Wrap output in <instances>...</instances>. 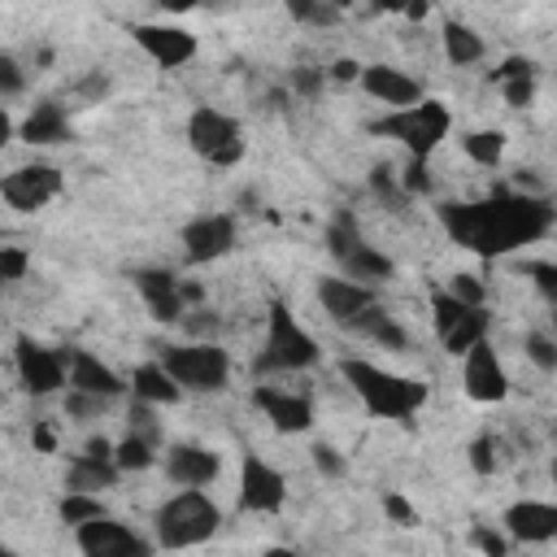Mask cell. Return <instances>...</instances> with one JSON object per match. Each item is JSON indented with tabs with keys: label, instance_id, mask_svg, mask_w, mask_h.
<instances>
[{
	"label": "cell",
	"instance_id": "1",
	"mask_svg": "<svg viewBox=\"0 0 557 557\" xmlns=\"http://www.w3.org/2000/svg\"><path fill=\"white\" fill-rule=\"evenodd\" d=\"M557 209L548 196L535 191H492L487 200H448L440 205V226L453 235V244L479 252V257H505L522 244H535L553 231Z\"/></svg>",
	"mask_w": 557,
	"mask_h": 557
},
{
	"label": "cell",
	"instance_id": "2",
	"mask_svg": "<svg viewBox=\"0 0 557 557\" xmlns=\"http://www.w3.org/2000/svg\"><path fill=\"white\" fill-rule=\"evenodd\" d=\"M339 374L348 379V387L361 396V405L374 418L405 422V418H413L426 405V383L405 379V374H392V370H383V366H374L366 357H344L339 361Z\"/></svg>",
	"mask_w": 557,
	"mask_h": 557
},
{
	"label": "cell",
	"instance_id": "3",
	"mask_svg": "<svg viewBox=\"0 0 557 557\" xmlns=\"http://www.w3.org/2000/svg\"><path fill=\"white\" fill-rule=\"evenodd\" d=\"M370 131L383 135V139H396L409 157H422V161H426V157L448 139V131H453V113H448L444 100L422 96L418 104H405V109H392V113L374 117Z\"/></svg>",
	"mask_w": 557,
	"mask_h": 557
},
{
	"label": "cell",
	"instance_id": "4",
	"mask_svg": "<svg viewBox=\"0 0 557 557\" xmlns=\"http://www.w3.org/2000/svg\"><path fill=\"white\" fill-rule=\"evenodd\" d=\"M313 361H318L313 335L296 322L287 300L270 296V305H265V344L257 352V370L261 374H292V370H309Z\"/></svg>",
	"mask_w": 557,
	"mask_h": 557
},
{
	"label": "cell",
	"instance_id": "5",
	"mask_svg": "<svg viewBox=\"0 0 557 557\" xmlns=\"http://www.w3.org/2000/svg\"><path fill=\"white\" fill-rule=\"evenodd\" d=\"M218 527H222V509H218L200 487H183L178 496H170V500L157 509V544H161V548H191V544H205Z\"/></svg>",
	"mask_w": 557,
	"mask_h": 557
},
{
	"label": "cell",
	"instance_id": "6",
	"mask_svg": "<svg viewBox=\"0 0 557 557\" xmlns=\"http://www.w3.org/2000/svg\"><path fill=\"white\" fill-rule=\"evenodd\" d=\"M161 366L174 374L183 392H222L231 383V357L213 339H187V344H165Z\"/></svg>",
	"mask_w": 557,
	"mask_h": 557
},
{
	"label": "cell",
	"instance_id": "7",
	"mask_svg": "<svg viewBox=\"0 0 557 557\" xmlns=\"http://www.w3.org/2000/svg\"><path fill=\"white\" fill-rule=\"evenodd\" d=\"M431 322H435V335L444 344V352L453 357H466L479 339H487V309L483 305H466L457 300L448 287L431 292Z\"/></svg>",
	"mask_w": 557,
	"mask_h": 557
},
{
	"label": "cell",
	"instance_id": "8",
	"mask_svg": "<svg viewBox=\"0 0 557 557\" xmlns=\"http://www.w3.org/2000/svg\"><path fill=\"white\" fill-rule=\"evenodd\" d=\"M187 144L209 165H239L244 161V126L231 113L209 109V104H200L187 117Z\"/></svg>",
	"mask_w": 557,
	"mask_h": 557
},
{
	"label": "cell",
	"instance_id": "9",
	"mask_svg": "<svg viewBox=\"0 0 557 557\" xmlns=\"http://www.w3.org/2000/svg\"><path fill=\"white\" fill-rule=\"evenodd\" d=\"M13 366H17V379L30 396H52L70 383V357L65 348H48L30 335H17L13 339Z\"/></svg>",
	"mask_w": 557,
	"mask_h": 557
},
{
	"label": "cell",
	"instance_id": "10",
	"mask_svg": "<svg viewBox=\"0 0 557 557\" xmlns=\"http://www.w3.org/2000/svg\"><path fill=\"white\" fill-rule=\"evenodd\" d=\"M74 540L87 557H144V553H152V544L139 531H131L126 522H117L109 513H100L91 522H78Z\"/></svg>",
	"mask_w": 557,
	"mask_h": 557
},
{
	"label": "cell",
	"instance_id": "11",
	"mask_svg": "<svg viewBox=\"0 0 557 557\" xmlns=\"http://www.w3.org/2000/svg\"><path fill=\"white\" fill-rule=\"evenodd\" d=\"M0 196H4L9 209H17V213H35V209H44L48 200L61 196V170H57V165H44V161H35V165H17L13 174H4Z\"/></svg>",
	"mask_w": 557,
	"mask_h": 557
},
{
	"label": "cell",
	"instance_id": "12",
	"mask_svg": "<svg viewBox=\"0 0 557 557\" xmlns=\"http://www.w3.org/2000/svg\"><path fill=\"white\" fill-rule=\"evenodd\" d=\"M283 500H287L283 470H274L257 453H244V466H239V509H248V513H278Z\"/></svg>",
	"mask_w": 557,
	"mask_h": 557
},
{
	"label": "cell",
	"instance_id": "13",
	"mask_svg": "<svg viewBox=\"0 0 557 557\" xmlns=\"http://www.w3.org/2000/svg\"><path fill=\"white\" fill-rule=\"evenodd\" d=\"M183 257L191 265H209L235 248V218L231 213H200L183 226Z\"/></svg>",
	"mask_w": 557,
	"mask_h": 557
},
{
	"label": "cell",
	"instance_id": "14",
	"mask_svg": "<svg viewBox=\"0 0 557 557\" xmlns=\"http://www.w3.org/2000/svg\"><path fill=\"white\" fill-rule=\"evenodd\" d=\"M135 292L144 296L148 313L165 326H178L183 313H187V296H183V278L174 270H161V265H144L135 270Z\"/></svg>",
	"mask_w": 557,
	"mask_h": 557
},
{
	"label": "cell",
	"instance_id": "15",
	"mask_svg": "<svg viewBox=\"0 0 557 557\" xmlns=\"http://www.w3.org/2000/svg\"><path fill=\"white\" fill-rule=\"evenodd\" d=\"M461 383H466V396L479 400V405H496V400L509 396V374H505V366H500V357H496V348H492L487 339H479V344L466 352V361H461Z\"/></svg>",
	"mask_w": 557,
	"mask_h": 557
},
{
	"label": "cell",
	"instance_id": "16",
	"mask_svg": "<svg viewBox=\"0 0 557 557\" xmlns=\"http://www.w3.org/2000/svg\"><path fill=\"white\" fill-rule=\"evenodd\" d=\"M131 35L161 70H178L196 57V35L174 22H139V26H131Z\"/></svg>",
	"mask_w": 557,
	"mask_h": 557
},
{
	"label": "cell",
	"instance_id": "17",
	"mask_svg": "<svg viewBox=\"0 0 557 557\" xmlns=\"http://www.w3.org/2000/svg\"><path fill=\"white\" fill-rule=\"evenodd\" d=\"M252 405H257V409L270 418V426L283 431V435H300V431L313 426V405H309V396H300V392H287V387H274V383H257V387H252Z\"/></svg>",
	"mask_w": 557,
	"mask_h": 557
},
{
	"label": "cell",
	"instance_id": "18",
	"mask_svg": "<svg viewBox=\"0 0 557 557\" xmlns=\"http://www.w3.org/2000/svg\"><path fill=\"white\" fill-rule=\"evenodd\" d=\"M318 305L335 326H352L374 305V292H370V283H357L348 274H331L318 283Z\"/></svg>",
	"mask_w": 557,
	"mask_h": 557
},
{
	"label": "cell",
	"instance_id": "19",
	"mask_svg": "<svg viewBox=\"0 0 557 557\" xmlns=\"http://www.w3.org/2000/svg\"><path fill=\"white\" fill-rule=\"evenodd\" d=\"M357 83L366 87L370 100H379V104H387V109H405V104H418V100H422V83H418L413 74L396 70V65H383V61L361 65V78H357Z\"/></svg>",
	"mask_w": 557,
	"mask_h": 557
},
{
	"label": "cell",
	"instance_id": "20",
	"mask_svg": "<svg viewBox=\"0 0 557 557\" xmlns=\"http://www.w3.org/2000/svg\"><path fill=\"white\" fill-rule=\"evenodd\" d=\"M222 470V457L205 444H170L165 448V474L178 487H209Z\"/></svg>",
	"mask_w": 557,
	"mask_h": 557
},
{
	"label": "cell",
	"instance_id": "21",
	"mask_svg": "<svg viewBox=\"0 0 557 557\" xmlns=\"http://www.w3.org/2000/svg\"><path fill=\"white\" fill-rule=\"evenodd\" d=\"M65 357H70V387H74V392L104 396V400H113V396L126 392V383L117 379V370L104 366L96 352H87V348H65Z\"/></svg>",
	"mask_w": 557,
	"mask_h": 557
},
{
	"label": "cell",
	"instance_id": "22",
	"mask_svg": "<svg viewBox=\"0 0 557 557\" xmlns=\"http://www.w3.org/2000/svg\"><path fill=\"white\" fill-rule=\"evenodd\" d=\"M505 531L518 544H548L557 540V505L548 500H518L505 509Z\"/></svg>",
	"mask_w": 557,
	"mask_h": 557
},
{
	"label": "cell",
	"instance_id": "23",
	"mask_svg": "<svg viewBox=\"0 0 557 557\" xmlns=\"http://www.w3.org/2000/svg\"><path fill=\"white\" fill-rule=\"evenodd\" d=\"M26 144L35 148H52V144H70L74 131H70V113L57 104V100H39L30 104V113L22 117V131H17Z\"/></svg>",
	"mask_w": 557,
	"mask_h": 557
},
{
	"label": "cell",
	"instance_id": "24",
	"mask_svg": "<svg viewBox=\"0 0 557 557\" xmlns=\"http://www.w3.org/2000/svg\"><path fill=\"white\" fill-rule=\"evenodd\" d=\"M492 83L500 87L505 104L527 109V104L535 100V61H531V57H505L500 70L492 74Z\"/></svg>",
	"mask_w": 557,
	"mask_h": 557
},
{
	"label": "cell",
	"instance_id": "25",
	"mask_svg": "<svg viewBox=\"0 0 557 557\" xmlns=\"http://www.w3.org/2000/svg\"><path fill=\"white\" fill-rule=\"evenodd\" d=\"M117 461L113 457H100V453H78L74 461H70V470H65V487H74V492H100V487H113L117 483Z\"/></svg>",
	"mask_w": 557,
	"mask_h": 557
},
{
	"label": "cell",
	"instance_id": "26",
	"mask_svg": "<svg viewBox=\"0 0 557 557\" xmlns=\"http://www.w3.org/2000/svg\"><path fill=\"white\" fill-rule=\"evenodd\" d=\"M131 392H135L139 400H148V405H174V400L183 396V387L174 383V374H170L161 361L139 366V370L131 374Z\"/></svg>",
	"mask_w": 557,
	"mask_h": 557
},
{
	"label": "cell",
	"instance_id": "27",
	"mask_svg": "<svg viewBox=\"0 0 557 557\" xmlns=\"http://www.w3.org/2000/svg\"><path fill=\"white\" fill-rule=\"evenodd\" d=\"M348 331H357V335H366V339H374V344H383V348H392V352H400V348L409 344V335L400 331V322H396L379 300H374Z\"/></svg>",
	"mask_w": 557,
	"mask_h": 557
},
{
	"label": "cell",
	"instance_id": "28",
	"mask_svg": "<svg viewBox=\"0 0 557 557\" xmlns=\"http://www.w3.org/2000/svg\"><path fill=\"white\" fill-rule=\"evenodd\" d=\"M339 270L348 274V278H357V283H383V278H392L396 274V265H392V257H383L379 248H370V244H357L344 261H339Z\"/></svg>",
	"mask_w": 557,
	"mask_h": 557
},
{
	"label": "cell",
	"instance_id": "29",
	"mask_svg": "<svg viewBox=\"0 0 557 557\" xmlns=\"http://www.w3.org/2000/svg\"><path fill=\"white\" fill-rule=\"evenodd\" d=\"M483 39L466 26V22H444V57L453 65H479L483 61Z\"/></svg>",
	"mask_w": 557,
	"mask_h": 557
},
{
	"label": "cell",
	"instance_id": "30",
	"mask_svg": "<svg viewBox=\"0 0 557 557\" xmlns=\"http://www.w3.org/2000/svg\"><path fill=\"white\" fill-rule=\"evenodd\" d=\"M461 148H466V157L474 161V165H500V157H505V135L500 131H466L461 135Z\"/></svg>",
	"mask_w": 557,
	"mask_h": 557
},
{
	"label": "cell",
	"instance_id": "31",
	"mask_svg": "<svg viewBox=\"0 0 557 557\" xmlns=\"http://www.w3.org/2000/svg\"><path fill=\"white\" fill-rule=\"evenodd\" d=\"M113 461H117V470H122V474L148 470V466H152V440H148V435H139V431H131L122 444H113Z\"/></svg>",
	"mask_w": 557,
	"mask_h": 557
},
{
	"label": "cell",
	"instance_id": "32",
	"mask_svg": "<svg viewBox=\"0 0 557 557\" xmlns=\"http://www.w3.org/2000/svg\"><path fill=\"white\" fill-rule=\"evenodd\" d=\"M57 513H61V522L78 527V522H91V518H100V513H104V500H100L96 492H74V487H70V492L61 496Z\"/></svg>",
	"mask_w": 557,
	"mask_h": 557
},
{
	"label": "cell",
	"instance_id": "33",
	"mask_svg": "<svg viewBox=\"0 0 557 557\" xmlns=\"http://www.w3.org/2000/svg\"><path fill=\"white\" fill-rule=\"evenodd\" d=\"M283 9L305 26H335L344 13L335 0H283Z\"/></svg>",
	"mask_w": 557,
	"mask_h": 557
},
{
	"label": "cell",
	"instance_id": "34",
	"mask_svg": "<svg viewBox=\"0 0 557 557\" xmlns=\"http://www.w3.org/2000/svg\"><path fill=\"white\" fill-rule=\"evenodd\" d=\"M357 244H366V239H361V231H357L352 213H339V218L326 226V248H331V257H335V261H344Z\"/></svg>",
	"mask_w": 557,
	"mask_h": 557
},
{
	"label": "cell",
	"instance_id": "35",
	"mask_svg": "<svg viewBox=\"0 0 557 557\" xmlns=\"http://www.w3.org/2000/svg\"><path fill=\"white\" fill-rule=\"evenodd\" d=\"M522 352H527V361H531L535 370H544V374L557 370V339H548L544 331H527V335H522Z\"/></svg>",
	"mask_w": 557,
	"mask_h": 557
},
{
	"label": "cell",
	"instance_id": "36",
	"mask_svg": "<svg viewBox=\"0 0 557 557\" xmlns=\"http://www.w3.org/2000/svg\"><path fill=\"white\" fill-rule=\"evenodd\" d=\"M522 274H527V278H531V283H535V287L557 305V261H527V265H522Z\"/></svg>",
	"mask_w": 557,
	"mask_h": 557
},
{
	"label": "cell",
	"instance_id": "37",
	"mask_svg": "<svg viewBox=\"0 0 557 557\" xmlns=\"http://www.w3.org/2000/svg\"><path fill=\"white\" fill-rule=\"evenodd\" d=\"M326 78H331L326 70H313V65H296V70H292V91H296V96H305V100H313V96L322 91V83H326Z\"/></svg>",
	"mask_w": 557,
	"mask_h": 557
},
{
	"label": "cell",
	"instance_id": "38",
	"mask_svg": "<svg viewBox=\"0 0 557 557\" xmlns=\"http://www.w3.org/2000/svg\"><path fill=\"white\" fill-rule=\"evenodd\" d=\"M400 187H405V196H426L431 191V174H426V161L422 157H409V165L400 174Z\"/></svg>",
	"mask_w": 557,
	"mask_h": 557
},
{
	"label": "cell",
	"instance_id": "39",
	"mask_svg": "<svg viewBox=\"0 0 557 557\" xmlns=\"http://www.w3.org/2000/svg\"><path fill=\"white\" fill-rule=\"evenodd\" d=\"M178 326H183L191 339H213V335H218V318H213L209 309H187Z\"/></svg>",
	"mask_w": 557,
	"mask_h": 557
},
{
	"label": "cell",
	"instance_id": "40",
	"mask_svg": "<svg viewBox=\"0 0 557 557\" xmlns=\"http://www.w3.org/2000/svg\"><path fill=\"white\" fill-rule=\"evenodd\" d=\"M470 466H474L479 474H492V470H496V440H492V435H474V440H470Z\"/></svg>",
	"mask_w": 557,
	"mask_h": 557
},
{
	"label": "cell",
	"instance_id": "41",
	"mask_svg": "<svg viewBox=\"0 0 557 557\" xmlns=\"http://www.w3.org/2000/svg\"><path fill=\"white\" fill-rule=\"evenodd\" d=\"M370 187H374V196H383V200H392V205H400V200H405V187L392 178V170H387V165H374V170H370Z\"/></svg>",
	"mask_w": 557,
	"mask_h": 557
},
{
	"label": "cell",
	"instance_id": "42",
	"mask_svg": "<svg viewBox=\"0 0 557 557\" xmlns=\"http://www.w3.org/2000/svg\"><path fill=\"white\" fill-rule=\"evenodd\" d=\"M26 265H30V257L22 252V248H0V278L4 283H17V278H26Z\"/></svg>",
	"mask_w": 557,
	"mask_h": 557
},
{
	"label": "cell",
	"instance_id": "43",
	"mask_svg": "<svg viewBox=\"0 0 557 557\" xmlns=\"http://www.w3.org/2000/svg\"><path fill=\"white\" fill-rule=\"evenodd\" d=\"M448 292H453L457 300H466V305H483V300H487V287H483L474 274H453Z\"/></svg>",
	"mask_w": 557,
	"mask_h": 557
},
{
	"label": "cell",
	"instance_id": "44",
	"mask_svg": "<svg viewBox=\"0 0 557 557\" xmlns=\"http://www.w3.org/2000/svg\"><path fill=\"white\" fill-rule=\"evenodd\" d=\"M104 405H109L104 396H87V392H74V387H70V400H65V413H70V418H78V422H87V418H91V413H100Z\"/></svg>",
	"mask_w": 557,
	"mask_h": 557
},
{
	"label": "cell",
	"instance_id": "45",
	"mask_svg": "<svg viewBox=\"0 0 557 557\" xmlns=\"http://www.w3.org/2000/svg\"><path fill=\"white\" fill-rule=\"evenodd\" d=\"M383 509H387V518H392L396 527H413V522H418V509H413L405 496H396V492L383 496Z\"/></svg>",
	"mask_w": 557,
	"mask_h": 557
},
{
	"label": "cell",
	"instance_id": "46",
	"mask_svg": "<svg viewBox=\"0 0 557 557\" xmlns=\"http://www.w3.org/2000/svg\"><path fill=\"white\" fill-rule=\"evenodd\" d=\"M74 91H78L83 100H104V96H109V78H104V70H91L87 78H78Z\"/></svg>",
	"mask_w": 557,
	"mask_h": 557
},
{
	"label": "cell",
	"instance_id": "47",
	"mask_svg": "<svg viewBox=\"0 0 557 557\" xmlns=\"http://www.w3.org/2000/svg\"><path fill=\"white\" fill-rule=\"evenodd\" d=\"M0 91H4V96H17V91H22V70H17V61H13L9 52L0 57Z\"/></svg>",
	"mask_w": 557,
	"mask_h": 557
},
{
	"label": "cell",
	"instance_id": "48",
	"mask_svg": "<svg viewBox=\"0 0 557 557\" xmlns=\"http://www.w3.org/2000/svg\"><path fill=\"white\" fill-rule=\"evenodd\" d=\"M313 461H318V470H322V474H331V479H335V474H344V457H339L331 444H313Z\"/></svg>",
	"mask_w": 557,
	"mask_h": 557
},
{
	"label": "cell",
	"instance_id": "49",
	"mask_svg": "<svg viewBox=\"0 0 557 557\" xmlns=\"http://www.w3.org/2000/svg\"><path fill=\"white\" fill-rule=\"evenodd\" d=\"M470 544H474V548H483V553H496V557H500V553H509V540H500L496 531H483V527L470 535Z\"/></svg>",
	"mask_w": 557,
	"mask_h": 557
},
{
	"label": "cell",
	"instance_id": "50",
	"mask_svg": "<svg viewBox=\"0 0 557 557\" xmlns=\"http://www.w3.org/2000/svg\"><path fill=\"white\" fill-rule=\"evenodd\" d=\"M326 74H331L335 83H352V78H361V65H357L352 57H339V61H335V65H331Z\"/></svg>",
	"mask_w": 557,
	"mask_h": 557
},
{
	"label": "cell",
	"instance_id": "51",
	"mask_svg": "<svg viewBox=\"0 0 557 557\" xmlns=\"http://www.w3.org/2000/svg\"><path fill=\"white\" fill-rule=\"evenodd\" d=\"M30 440H35V448H39V453H57V431H52L48 422H35Z\"/></svg>",
	"mask_w": 557,
	"mask_h": 557
},
{
	"label": "cell",
	"instance_id": "52",
	"mask_svg": "<svg viewBox=\"0 0 557 557\" xmlns=\"http://www.w3.org/2000/svg\"><path fill=\"white\" fill-rule=\"evenodd\" d=\"M379 13H405L409 9V0H370Z\"/></svg>",
	"mask_w": 557,
	"mask_h": 557
},
{
	"label": "cell",
	"instance_id": "53",
	"mask_svg": "<svg viewBox=\"0 0 557 557\" xmlns=\"http://www.w3.org/2000/svg\"><path fill=\"white\" fill-rule=\"evenodd\" d=\"M426 9H431V0H409V9H405V17H413V22H422V17H426Z\"/></svg>",
	"mask_w": 557,
	"mask_h": 557
},
{
	"label": "cell",
	"instance_id": "54",
	"mask_svg": "<svg viewBox=\"0 0 557 557\" xmlns=\"http://www.w3.org/2000/svg\"><path fill=\"white\" fill-rule=\"evenodd\" d=\"M165 13H187V9H196V0H157Z\"/></svg>",
	"mask_w": 557,
	"mask_h": 557
},
{
	"label": "cell",
	"instance_id": "55",
	"mask_svg": "<svg viewBox=\"0 0 557 557\" xmlns=\"http://www.w3.org/2000/svg\"><path fill=\"white\" fill-rule=\"evenodd\" d=\"M196 4H200V9H209V13H226L235 0H196Z\"/></svg>",
	"mask_w": 557,
	"mask_h": 557
},
{
	"label": "cell",
	"instance_id": "56",
	"mask_svg": "<svg viewBox=\"0 0 557 557\" xmlns=\"http://www.w3.org/2000/svg\"><path fill=\"white\" fill-rule=\"evenodd\" d=\"M335 4H339V9H348V4H352V0H335Z\"/></svg>",
	"mask_w": 557,
	"mask_h": 557
},
{
	"label": "cell",
	"instance_id": "57",
	"mask_svg": "<svg viewBox=\"0 0 557 557\" xmlns=\"http://www.w3.org/2000/svg\"><path fill=\"white\" fill-rule=\"evenodd\" d=\"M553 483H557V457H553Z\"/></svg>",
	"mask_w": 557,
	"mask_h": 557
}]
</instances>
